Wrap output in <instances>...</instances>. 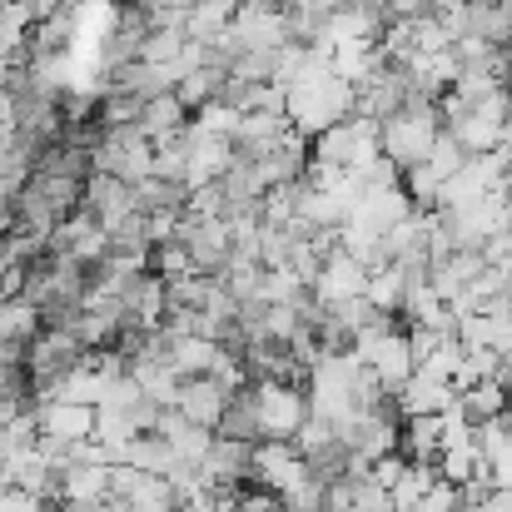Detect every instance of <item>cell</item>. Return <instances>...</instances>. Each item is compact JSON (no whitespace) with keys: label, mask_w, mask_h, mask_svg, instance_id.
<instances>
[{"label":"cell","mask_w":512,"mask_h":512,"mask_svg":"<svg viewBox=\"0 0 512 512\" xmlns=\"http://www.w3.org/2000/svg\"><path fill=\"white\" fill-rule=\"evenodd\" d=\"M353 105H358V90L339 80L329 65H309L294 85H289V125L309 140H319L324 130H334L343 120H353Z\"/></svg>","instance_id":"1"},{"label":"cell","mask_w":512,"mask_h":512,"mask_svg":"<svg viewBox=\"0 0 512 512\" xmlns=\"http://www.w3.org/2000/svg\"><path fill=\"white\" fill-rule=\"evenodd\" d=\"M438 135H443V110H438V100H428V95H413V90H408L403 110L383 120V155H388L398 170L428 165V155H433Z\"/></svg>","instance_id":"2"},{"label":"cell","mask_w":512,"mask_h":512,"mask_svg":"<svg viewBox=\"0 0 512 512\" xmlns=\"http://www.w3.org/2000/svg\"><path fill=\"white\" fill-rule=\"evenodd\" d=\"M254 398V418H259V438L264 443H294L299 428L314 418L309 413V393L289 378H254L249 383Z\"/></svg>","instance_id":"3"},{"label":"cell","mask_w":512,"mask_h":512,"mask_svg":"<svg viewBox=\"0 0 512 512\" xmlns=\"http://www.w3.org/2000/svg\"><path fill=\"white\" fill-rule=\"evenodd\" d=\"M314 160H324V165H334V170L363 174L368 165L383 160V125H378V120H363V115L343 120V125L324 130V135L314 140Z\"/></svg>","instance_id":"4"},{"label":"cell","mask_w":512,"mask_h":512,"mask_svg":"<svg viewBox=\"0 0 512 512\" xmlns=\"http://www.w3.org/2000/svg\"><path fill=\"white\" fill-rule=\"evenodd\" d=\"M90 170L95 174H115L125 184H140L155 174V145L140 135V125H125V130H105L90 150Z\"/></svg>","instance_id":"5"},{"label":"cell","mask_w":512,"mask_h":512,"mask_svg":"<svg viewBox=\"0 0 512 512\" xmlns=\"http://www.w3.org/2000/svg\"><path fill=\"white\" fill-rule=\"evenodd\" d=\"M309 478H314V473H309V458H304L294 443H254V468H249V483H254V488L289 498V493L304 488Z\"/></svg>","instance_id":"6"},{"label":"cell","mask_w":512,"mask_h":512,"mask_svg":"<svg viewBox=\"0 0 512 512\" xmlns=\"http://www.w3.org/2000/svg\"><path fill=\"white\" fill-rule=\"evenodd\" d=\"M80 209L95 214V224L110 234L115 224H125L130 214H140V199H135V184H125V179H115V174H90Z\"/></svg>","instance_id":"7"},{"label":"cell","mask_w":512,"mask_h":512,"mask_svg":"<svg viewBox=\"0 0 512 512\" xmlns=\"http://www.w3.org/2000/svg\"><path fill=\"white\" fill-rule=\"evenodd\" d=\"M35 423H40V438H55V443H90L95 438V423H100V408H85V403H30Z\"/></svg>","instance_id":"8"},{"label":"cell","mask_w":512,"mask_h":512,"mask_svg":"<svg viewBox=\"0 0 512 512\" xmlns=\"http://www.w3.org/2000/svg\"><path fill=\"white\" fill-rule=\"evenodd\" d=\"M368 279H373V269L368 264H358L353 254H329L324 259V269H319V284H314V299L324 304V309H334V304H348V299H368Z\"/></svg>","instance_id":"9"},{"label":"cell","mask_w":512,"mask_h":512,"mask_svg":"<svg viewBox=\"0 0 512 512\" xmlns=\"http://www.w3.org/2000/svg\"><path fill=\"white\" fill-rule=\"evenodd\" d=\"M408 214H413V199H408L403 184H393V189H363L348 219L363 224V229H373V234H393Z\"/></svg>","instance_id":"10"},{"label":"cell","mask_w":512,"mask_h":512,"mask_svg":"<svg viewBox=\"0 0 512 512\" xmlns=\"http://www.w3.org/2000/svg\"><path fill=\"white\" fill-rule=\"evenodd\" d=\"M229 403H234V393H229L219 378H184L174 408H179L189 423H199V428H219V418L229 413Z\"/></svg>","instance_id":"11"},{"label":"cell","mask_w":512,"mask_h":512,"mask_svg":"<svg viewBox=\"0 0 512 512\" xmlns=\"http://www.w3.org/2000/svg\"><path fill=\"white\" fill-rule=\"evenodd\" d=\"M229 358H234V348H224L219 339H204V334H189V339L170 343V363L179 378H214Z\"/></svg>","instance_id":"12"},{"label":"cell","mask_w":512,"mask_h":512,"mask_svg":"<svg viewBox=\"0 0 512 512\" xmlns=\"http://www.w3.org/2000/svg\"><path fill=\"white\" fill-rule=\"evenodd\" d=\"M393 403H398V413H403V418H428V413H448V408L458 403V388H453V383H433V378L413 373Z\"/></svg>","instance_id":"13"},{"label":"cell","mask_w":512,"mask_h":512,"mask_svg":"<svg viewBox=\"0 0 512 512\" xmlns=\"http://www.w3.org/2000/svg\"><path fill=\"white\" fill-rule=\"evenodd\" d=\"M130 373H135V383H140V393H145L150 403H160V408H174V403H179L184 378L174 373L170 358H135Z\"/></svg>","instance_id":"14"},{"label":"cell","mask_w":512,"mask_h":512,"mask_svg":"<svg viewBox=\"0 0 512 512\" xmlns=\"http://www.w3.org/2000/svg\"><path fill=\"white\" fill-rule=\"evenodd\" d=\"M184 130H189V110L179 105V95H160V100H150V105H145V115H140V135H145L150 145L179 140Z\"/></svg>","instance_id":"15"},{"label":"cell","mask_w":512,"mask_h":512,"mask_svg":"<svg viewBox=\"0 0 512 512\" xmlns=\"http://www.w3.org/2000/svg\"><path fill=\"white\" fill-rule=\"evenodd\" d=\"M408 463H438L443 458V413L428 418H403V448Z\"/></svg>","instance_id":"16"},{"label":"cell","mask_w":512,"mask_h":512,"mask_svg":"<svg viewBox=\"0 0 512 512\" xmlns=\"http://www.w3.org/2000/svg\"><path fill=\"white\" fill-rule=\"evenodd\" d=\"M110 498V468H90V463H75L60 473V503H85V508H100Z\"/></svg>","instance_id":"17"},{"label":"cell","mask_w":512,"mask_h":512,"mask_svg":"<svg viewBox=\"0 0 512 512\" xmlns=\"http://www.w3.org/2000/svg\"><path fill=\"white\" fill-rule=\"evenodd\" d=\"M458 408L473 418V428H478V423H498V418L508 413V383H503V378H483V383H473L468 393H458Z\"/></svg>","instance_id":"18"},{"label":"cell","mask_w":512,"mask_h":512,"mask_svg":"<svg viewBox=\"0 0 512 512\" xmlns=\"http://www.w3.org/2000/svg\"><path fill=\"white\" fill-rule=\"evenodd\" d=\"M403 299H408V269H403V264L373 269V279H368V304H373L378 314L398 319V314H403Z\"/></svg>","instance_id":"19"},{"label":"cell","mask_w":512,"mask_h":512,"mask_svg":"<svg viewBox=\"0 0 512 512\" xmlns=\"http://www.w3.org/2000/svg\"><path fill=\"white\" fill-rule=\"evenodd\" d=\"M224 85H229V75H224V70H214V65H204V70L184 75V80L174 85V95H179V105H184L189 115H199L209 100H219V95H224Z\"/></svg>","instance_id":"20"},{"label":"cell","mask_w":512,"mask_h":512,"mask_svg":"<svg viewBox=\"0 0 512 512\" xmlns=\"http://www.w3.org/2000/svg\"><path fill=\"white\" fill-rule=\"evenodd\" d=\"M224 184V194H229V209H244V204H259L264 194H269V184H264V174H259V165L249 160V155H239L234 160V170L219 179Z\"/></svg>","instance_id":"21"},{"label":"cell","mask_w":512,"mask_h":512,"mask_svg":"<svg viewBox=\"0 0 512 512\" xmlns=\"http://www.w3.org/2000/svg\"><path fill=\"white\" fill-rule=\"evenodd\" d=\"M483 473H488V463H483L478 443L443 448V458H438V478H448V483H458V488H468V483H473V478H483Z\"/></svg>","instance_id":"22"},{"label":"cell","mask_w":512,"mask_h":512,"mask_svg":"<svg viewBox=\"0 0 512 512\" xmlns=\"http://www.w3.org/2000/svg\"><path fill=\"white\" fill-rule=\"evenodd\" d=\"M214 433H219V438H234V443H264V438H259V418H254V398H249V388L234 393V403H229V413L219 418Z\"/></svg>","instance_id":"23"},{"label":"cell","mask_w":512,"mask_h":512,"mask_svg":"<svg viewBox=\"0 0 512 512\" xmlns=\"http://www.w3.org/2000/svg\"><path fill=\"white\" fill-rule=\"evenodd\" d=\"M194 125L204 130V135H219V140H234L239 135V125H244V115H239V105H229L224 95L219 100H209L199 115H194Z\"/></svg>","instance_id":"24"},{"label":"cell","mask_w":512,"mask_h":512,"mask_svg":"<svg viewBox=\"0 0 512 512\" xmlns=\"http://www.w3.org/2000/svg\"><path fill=\"white\" fill-rule=\"evenodd\" d=\"M348 503L353 512H393V493L373 478H348Z\"/></svg>","instance_id":"25"},{"label":"cell","mask_w":512,"mask_h":512,"mask_svg":"<svg viewBox=\"0 0 512 512\" xmlns=\"http://www.w3.org/2000/svg\"><path fill=\"white\" fill-rule=\"evenodd\" d=\"M150 264H155V274H160L165 284H170V279H184V274H199L194 259H189V249H184L179 239H174V244H160V249L150 254Z\"/></svg>","instance_id":"26"},{"label":"cell","mask_w":512,"mask_h":512,"mask_svg":"<svg viewBox=\"0 0 512 512\" xmlns=\"http://www.w3.org/2000/svg\"><path fill=\"white\" fill-rule=\"evenodd\" d=\"M428 165L443 174V179H453V174H463V165H468V150L443 130V135H438V145H433V155H428Z\"/></svg>","instance_id":"27"},{"label":"cell","mask_w":512,"mask_h":512,"mask_svg":"<svg viewBox=\"0 0 512 512\" xmlns=\"http://www.w3.org/2000/svg\"><path fill=\"white\" fill-rule=\"evenodd\" d=\"M413 512H463V488L458 483H448V478H438L428 493H423V503Z\"/></svg>","instance_id":"28"},{"label":"cell","mask_w":512,"mask_h":512,"mask_svg":"<svg viewBox=\"0 0 512 512\" xmlns=\"http://www.w3.org/2000/svg\"><path fill=\"white\" fill-rule=\"evenodd\" d=\"M403 468H408V458H403V453H388V458H378V463H373V483H383V488L393 493V488H398V478H403Z\"/></svg>","instance_id":"29"},{"label":"cell","mask_w":512,"mask_h":512,"mask_svg":"<svg viewBox=\"0 0 512 512\" xmlns=\"http://www.w3.org/2000/svg\"><path fill=\"white\" fill-rule=\"evenodd\" d=\"M488 473H493V488L512 493V448L503 453V458H498V463H493V468H488Z\"/></svg>","instance_id":"30"},{"label":"cell","mask_w":512,"mask_h":512,"mask_svg":"<svg viewBox=\"0 0 512 512\" xmlns=\"http://www.w3.org/2000/svg\"><path fill=\"white\" fill-rule=\"evenodd\" d=\"M433 5V15H443V10H458V5H468V0H428Z\"/></svg>","instance_id":"31"},{"label":"cell","mask_w":512,"mask_h":512,"mask_svg":"<svg viewBox=\"0 0 512 512\" xmlns=\"http://www.w3.org/2000/svg\"><path fill=\"white\" fill-rule=\"evenodd\" d=\"M503 155H508V165H512V110H508V125H503Z\"/></svg>","instance_id":"32"}]
</instances>
